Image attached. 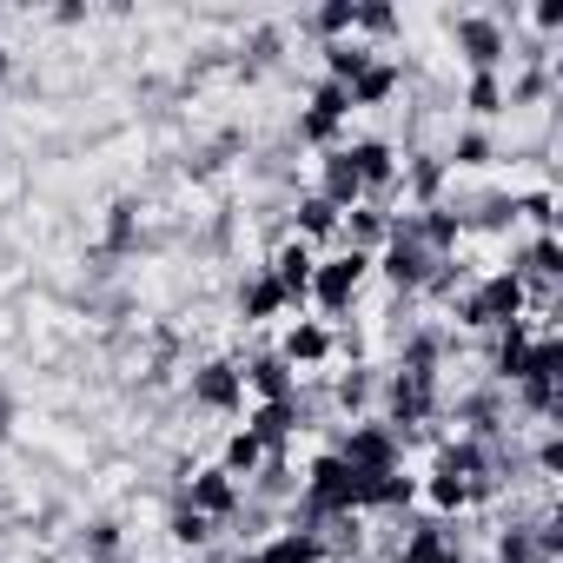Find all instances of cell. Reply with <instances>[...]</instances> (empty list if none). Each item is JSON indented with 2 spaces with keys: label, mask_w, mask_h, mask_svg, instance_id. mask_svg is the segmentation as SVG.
Masks as SVG:
<instances>
[{
  "label": "cell",
  "mask_w": 563,
  "mask_h": 563,
  "mask_svg": "<svg viewBox=\"0 0 563 563\" xmlns=\"http://www.w3.org/2000/svg\"><path fill=\"white\" fill-rule=\"evenodd\" d=\"M186 510H199V517H232L239 510V484L225 477V471H192L186 477Z\"/></svg>",
  "instance_id": "obj_12"
},
{
  "label": "cell",
  "mask_w": 563,
  "mask_h": 563,
  "mask_svg": "<svg viewBox=\"0 0 563 563\" xmlns=\"http://www.w3.org/2000/svg\"><path fill=\"white\" fill-rule=\"evenodd\" d=\"M497 563H537V543H530V530H523V523L497 530Z\"/></svg>",
  "instance_id": "obj_35"
},
{
  "label": "cell",
  "mask_w": 563,
  "mask_h": 563,
  "mask_svg": "<svg viewBox=\"0 0 563 563\" xmlns=\"http://www.w3.org/2000/svg\"><path fill=\"white\" fill-rule=\"evenodd\" d=\"M239 378H245V385H252L265 405H286V398H299V372H292L286 358H278V352H258V358H252Z\"/></svg>",
  "instance_id": "obj_13"
},
{
  "label": "cell",
  "mask_w": 563,
  "mask_h": 563,
  "mask_svg": "<svg viewBox=\"0 0 563 563\" xmlns=\"http://www.w3.org/2000/svg\"><path fill=\"white\" fill-rule=\"evenodd\" d=\"M339 219H345V212H339V206H325L319 192H306V199H299V212H292V225H299V239H306V245H312V239H332V232H339Z\"/></svg>",
  "instance_id": "obj_23"
},
{
  "label": "cell",
  "mask_w": 563,
  "mask_h": 563,
  "mask_svg": "<svg viewBox=\"0 0 563 563\" xmlns=\"http://www.w3.org/2000/svg\"><path fill=\"white\" fill-rule=\"evenodd\" d=\"M265 272L278 278V292H286V299H306V292H312V272H319V252H312L306 239H286V245L272 252Z\"/></svg>",
  "instance_id": "obj_10"
},
{
  "label": "cell",
  "mask_w": 563,
  "mask_h": 563,
  "mask_svg": "<svg viewBox=\"0 0 563 563\" xmlns=\"http://www.w3.org/2000/svg\"><path fill=\"white\" fill-rule=\"evenodd\" d=\"M398 80H405V74H398L391 60H372V67L352 80V113H358V107H385V100L398 93Z\"/></svg>",
  "instance_id": "obj_21"
},
{
  "label": "cell",
  "mask_w": 563,
  "mask_h": 563,
  "mask_svg": "<svg viewBox=\"0 0 563 563\" xmlns=\"http://www.w3.org/2000/svg\"><path fill=\"white\" fill-rule=\"evenodd\" d=\"M325 556V537L319 530H278L272 543H258L245 563H319Z\"/></svg>",
  "instance_id": "obj_16"
},
{
  "label": "cell",
  "mask_w": 563,
  "mask_h": 563,
  "mask_svg": "<svg viewBox=\"0 0 563 563\" xmlns=\"http://www.w3.org/2000/svg\"><path fill=\"white\" fill-rule=\"evenodd\" d=\"M431 411H438L431 372H391V385H385V431H391V438H398V431H418Z\"/></svg>",
  "instance_id": "obj_4"
},
{
  "label": "cell",
  "mask_w": 563,
  "mask_h": 563,
  "mask_svg": "<svg viewBox=\"0 0 563 563\" xmlns=\"http://www.w3.org/2000/svg\"><path fill=\"white\" fill-rule=\"evenodd\" d=\"M537 471H543V477L563 471V438H556V431H543V444H537Z\"/></svg>",
  "instance_id": "obj_40"
},
{
  "label": "cell",
  "mask_w": 563,
  "mask_h": 563,
  "mask_svg": "<svg viewBox=\"0 0 563 563\" xmlns=\"http://www.w3.org/2000/svg\"><path fill=\"white\" fill-rule=\"evenodd\" d=\"M352 34L391 41V34H398V8H385V0H358V21H352Z\"/></svg>",
  "instance_id": "obj_29"
},
{
  "label": "cell",
  "mask_w": 563,
  "mask_h": 563,
  "mask_svg": "<svg viewBox=\"0 0 563 563\" xmlns=\"http://www.w3.org/2000/svg\"><path fill=\"white\" fill-rule=\"evenodd\" d=\"M398 179L411 186V199H418V212H431V206L444 199V179H451V166H444L438 153H411V159L398 166Z\"/></svg>",
  "instance_id": "obj_15"
},
{
  "label": "cell",
  "mask_w": 563,
  "mask_h": 563,
  "mask_svg": "<svg viewBox=\"0 0 563 563\" xmlns=\"http://www.w3.org/2000/svg\"><path fill=\"white\" fill-rule=\"evenodd\" d=\"M411 504H418V477H405V471L365 477V510H411Z\"/></svg>",
  "instance_id": "obj_20"
},
{
  "label": "cell",
  "mask_w": 563,
  "mask_h": 563,
  "mask_svg": "<svg viewBox=\"0 0 563 563\" xmlns=\"http://www.w3.org/2000/svg\"><path fill=\"white\" fill-rule=\"evenodd\" d=\"M464 225H477V232H504V225H517V199H510V192H490V199L477 206V219H464Z\"/></svg>",
  "instance_id": "obj_33"
},
{
  "label": "cell",
  "mask_w": 563,
  "mask_h": 563,
  "mask_svg": "<svg viewBox=\"0 0 563 563\" xmlns=\"http://www.w3.org/2000/svg\"><path fill=\"white\" fill-rule=\"evenodd\" d=\"M206 537H212V517H199V510H186V504H179V510H173V543L199 550Z\"/></svg>",
  "instance_id": "obj_34"
},
{
  "label": "cell",
  "mask_w": 563,
  "mask_h": 563,
  "mask_svg": "<svg viewBox=\"0 0 563 563\" xmlns=\"http://www.w3.org/2000/svg\"><path fill=\"white\" fill-rule=\"evenodd\" d=\"M490 159H497L490 133H484V126H464V133L451 140V159H444V166H464V173H477V166H490Z\"/></svg>",
  "instance_id": "obj_24"
},
{
  "label": "cell",
  "mask_w": 563,
  "mask_h": 563,
  "mask_svg": "<svg viewBox=\"0 0 563 563\" xmlns=\"http://www.w3.org/2000/svg\"><path fill=\"white\" fill-rule=\"evenodd\" d=\"M0 431H8V398H0Z\"/></svg>",
  "instance_id": "obj_44"
},
{
  "label": "cell",
  "mask_w": 563,
  "mask_h": 563,
  "mask_svg": "<svg viewBox=\"0 0 563 563\" xmlns=\"http://www.w3.org/2000/svg\"><path fill=\"white\" fill-rule=\"evenodd\" d=\"M286 306H292V299L278 292L272 272H258V278H245V286H239V319H245V325H265V319H278Z\"/></svg>",
  "instance_id": "obj_18"
},
{
  "label": "cell",
  "mask_w": 563,
  "mask_h": 563,
  "mask_svg": "<svg viewBox=\"0 0 563 563\" xmlns=\"http://www.w3.org/2000/svg\"><path fill=\"white\" fill-rule=\"evenodd\" d=\"M278 358H286L292 372H299V365H325V358H332V332H325L319 319H299L286 339H278Z\"/></svg>",
  "instance_id": "obj_17"
},
{
  "label": "cell",
  "mask_w": 563,
  "mask_h": 563,
  "mask_svg": "<svg viewBox=\"0 0 563 563\" xmlns=\"http://www.w3.org/2000/svg\"><path fill=\"white\" fill-rule=\"evenodd\" d=\"M365 67H372V47H365V41H332V47H325V80H339L345 93H352V80H358Z\"/></svg>",
  "instance_id": "obj_22"
},
{
  "label": "cell",
  "mask_w": 563,
  "mask_h": 563,
  "mask_svg": "<svg viewBox=\"0 0 563 563\" xmlns=\"http://www.w3.org/2000/svg\"><path fill=\"white\" fill-rule=\"evenodd\" d=\"M352 21H358V0H325V8H312V34L332 41H352Z\"/></svg>",
  "instance_id": "obj_26"
},
{
  "label": "cell",
  "mask_w": 563,
  "mask_h": 563,
  "mask_svg": "<svg viewBox=\"0 0 563 563\" xmlns=\"http://www.w3.org/2000/svg\"><path fill=\"white\" fill-rule=\"evenodd\" d=\"M451 543V530L444 523H418L405 543H398V563H438V550Z\"/></svg>",
  "instance_id": "obj_27"
},
{
  "label": "cell",
  "mask_w": 563,
  "mask_h": 563,
  "mask_svg": "<svg viewBox=\"0 0 563 563\" xmlns=\"http://www.w3.org/2000/svg\"><path fill=\"white\" fill-rule=\"evenodd\" d=\"M107 245H113V252H126V245H133V199H126V206H113V225H107Z\"/></svg>",
  "instance_id": "obj_39"
},
{
  "label": "cell",
  "mask_w": 563,
  "mask_h": 563,
  "mask_svg": "<svg viewBox=\"0 0 563 563\" xmlns=\"http://www.w3.org/2000/svg\"><path fill=\"white\" fill-rule=\"evenodd\" d=\"M464 107H471L477 120L504 113V74H471V87H464Z\"/></svg>",
  "instance_id": "obj_28"
},
{
  "label": "cell",
  "mask_w": 563,
  "mask_h": 563,
  "mask_svg": "<svg viewBox=\"0 0 563 563\" xmlns=\"http://www.w3.org/2000/svg\"><path fill=\"white\" fill-rule=\"evenodd\" d=\"M339 405H345V411H365V405H372V378H365V372H345V378H339Z\"/></svg>",
  "instance_id": "obj_38"
},
{
  "label": "cell",
  "mask_w": 563,
  "mask_h": 563,
  "mask_svg": "<svg viewBox=\"0 0 563 563\" xmlns=\"http://www.w3.org/2000/svg\"><path fill=\"white\" fill-rule=\"evenodd\" d=\"M451 47H457V60H464L471 74H497L504 54H510V34H504V21H490V14H457V21H451Z\"/></svg>",
  "instance_id": "obj_3"
},
{
  "label": "cell",
  "mask_w": 563,
  "mask_h": 563,
  "mask_svg": "<svg viewBox=\"0 0 563 563\" xmlns=\"http://www.w3.org/2000/svg\"><path fill=\"white\" fill-rule=\"evenodd\" d=\"M319 199H325V206H339V212L365 206V179H358V166L345 159V146H332V153L319 159Z\"/></svg>",
  "instance_id": "obj_11"
},
{
  "label": "cell",
  "mask_w": 563,
  "mask_h": 563,
  "mask_svg": "<svg viewBox=\"0 0 563 563\" xmlns=\"http://www.w3.org/2000/svg\"><path fill=\"white\" fill-rule=\"evenodd\" d=\"M418 490H424V497H431L438 510H464L477 484H464V477H444V471H431V484H418Z\"/></svg>",
  "instance_id": "obj_31"
},
{
  "label": "cell",
  "mask_w": 563,
  "mask_h": 563,
  "mask_svg": "<svg viewBox=\"0 0 563 563\" xmlns=\"http://www.w3.org/2000/svg\"><path fill=\"white\" fill-rule=\"evenodd\" d=\"M530 345H537V332H530L523 319L497 325V345H490V378L517 385V378H523V365H530Z\"/></svg>",
  "instance_id": "obj_14"
},
{
  "label": "cell",
  "mask_w": 563,
  "mask_h": 563,
  "mask_svg": "<svg viewBox=\"0 0 563 563\" xmlns=\"http://www.w3.org/2000/svg\"><path fill=\"white\" fill-rule=\"evenodd\" d=\"M339 232H345V252H378L385 245V232H391V212H378V206H352L345 219H339Z\"/></svg>",
  "instance_id": "obj_19"
},
{
  "label": "cell",
  "mask_w": 563,
  "mask_h": 563,
  "mask_svg": "<svg viewBox=\"0 0 563 563\" xmlns=\"http://www.w3.org/2000/svg\"><path fill=\"white\" fill-rule=\"evenodd\" d=\"M550 87H556V74H550V67H530V74H517V80L504 87V107H530V100H543Z\"/></svg>",
  "instance_id": "obj_30"
},
{
  "label": "cell",
  "mask_w": 563,
  "mask_h": 563,
  "mask_svg": "<svg viewBox=\"0 0 563 563\" xmlns=\"http://www.w3.org/2000/svg\"><path fill=\"white\" fill-rule=\"evenodd\" d=\"M93 550L113 556V550H120V530H113V523H93Z\"/></svg>",
  "instance_id": "obj_42"
},
{
  "label": "cell",
  "mask_w": 563,
  "mask_h": 563,
  "mask_svg": "<svg viewBox=\"0 0 563 563\" xmlns=\"http://www.w3.org/2000/svg\"><path fill=\"white\" fill-rule=\"evenodd\" d=\"M258 464H265L258 438H252V431H232V438H225V464H219V471L239 484V477H258Z\"/></svg>",
  "instance_id": "obj_25"
},
{
  "label": "cell",
  "mask_w": 563,
  "mask_h": 563,
  "mask_svg": "<svg viewBox=\"0 0 563 563\" xmlns=\"http://www.w3.org/2000/svg\"><path fill=\"white\" fill-rule=\"evenodd\" d=\"M345 159L358 166V179H365V206H378L385 212V199H391V186H398V153L385 146V140H352L345 146Z\"/></svg>",
  "instance_id": "obj_7"
},
{
  "label": "cell",
  "mask_w": 563,
  "mask_h": 563,
  "mask_svg": "<svg viewBox=\"0 0 563 563\" xmlns=\"http://www.w3.org/2000/svg\"><path fill=\"white\" fill-rule=\"evenodd\" d=\"M517 391H523V405H530L537 418L556 411V385H550V378H517Z\"/></svg>",
  "instance_id": "obj_37"
},
{
  "label": "cell",
  "mask_w": 563,
  "mask_h": 563,
  "mask_svg": "<svg viewBox=\"0 0 563 563\" xmlns=\"http://www.w3.org/2000/svg\"><path fill=\"white\" fill-rule=\"evenodd\" d=\"M523 312H530V292H523L517 272H490L477 292L457 299V325H464V332H497V325H510V319H523Z\"/></svg>",
  "instance_id": "obj_1"
},
{
  "label": "cell",
  "mask_w": 563,
  "mask_h": 563,
  "mask_svg": "<svg viewBox=\"0 0 563 563\" xmlns=\"http://www.w3.org/2000/svg\"><path fill=\"white\" fill-rule=\"evenodd\" d=\"M192 405H206V411H239V405H245V378H239V365L206 358V365L192 372Z\"/></svg>",
  "instance_id": "obj_8"
},
{
  "label": "cell",
  "mask_w": 563,
  "mask_h": 563,
  "mask_svg": "<svg viewBox=\"0 0 563 563\" xmlns=\"http://www.w3.org/2000/svg\"><path fill=\"white\" fill-rule=\"evenodd\" d=\"M339 457H345L358 477H385V471H398V464H405V444H398L385 424H352V431H345V444H339Z\"/></svg>",
  "instance_id": "obj_6"
},
{
  "label": "cell",
  "mask_w": 563,
  "mask_h": 563,
  "mask_svg": "<svg viewBox=\"0 0 563 563\" xmlns=\"http://www.w3.org/2000/svg\"><path fill=\"white\" fill-rule=\"evenodd\" d=\"M306 113H325V120H339V126H345V120H352V93H345L339 80H319V87H312V107H306Z\"/></svg>",
  "instance_id": "obj_32"
},
{
  "label": "cell",
  "mask_w": 563,
  "mask_h": 563,
  "mask_svg": "<svg viewBox=\"0 0 563 563\" xmlns=\"http://www.w3.org/2000/svg\"><path fill=\"white\" fill-rule=\"evenodd\" d=\"M365 272H372V258H365V252H332V258H319L312 292H306V299H319L325 312H345V306L358 299V286H365Z\"/></svg>",
  "instance_id": "obj_5"
},
{
  "label": "cell",
  "mask_w": 563,
  "mask_h": 563,
  "mask_svg": "<svg viewBox=\"0 0 563 563\" xmlns=\"http://www.w3.org/2000/svg\"><path fill=\"white\" fill-rule=\"evenodd\" d=\"M299 424H306V411H299V398H286V405H258V411L245 418V431L258 438V451H265V457H278V451H286Z\"/></svg>",
  "instance_id": "obj_9"
},
{
  "label": "cell",
  "mask_w": 563,
  "mask_h": 563,
  "mask_svg": "<svg viewBox=\"0 0 563 563\" xmlns=\"http://www.w3.org/2000/svg\"><path fill=\"white\" fill-rule=\"evenodd\" d=\"M517 219H530L537 232H550V225H556V199H550V192H523V199H517Z\"/></svg>",
  "instance_id": "obj_36"
},
{
  "label": "cell",
  "mask_w": 563,
  "mask_h": 563,
  "mask_svg": "<svg viewBox=\"0 0 563 563\" xmlns=\"http://www.w3.org/2000/svg\"><path fill=\"white\" fill-rule=\"evenodd\" d=\"M530 21H537V27H543V34H556V27H563V0H543V8H537V14H530Z\"/></svg>",
  "instance_id": "obj_41"
},
{
  "label": "cell",
  "mask_w": 563,
  "mask_h": 563,
  "mask_svg": "<svg viewBox=\"0 0 563 563\" xmlns=\"http://www.w3.org/2000/svg\"><path fill=\"white\" fill-rule=\"evenodd\" d=\"M306 504H312L319 517H358V510H365V477H358L339 451H325V457L306 471Z\"/></svg>",
  "instance_id": "obj_2"
},
{
  "label": "cell",
  "mask_w": 563,
  "mask_h": 563,
  "mask_svg": "<svg viewBox=\"0 0 563 563\" xmlns=\"http://www.w3.org/2000/svg\"><path fill=\"white\" fill-rule=\"evenodd\" d=\"M438 563H471V556H464L457 543H444V550H438Z\"/></svg>",
  "instance_id": "obj_43"
}]
</instances>
